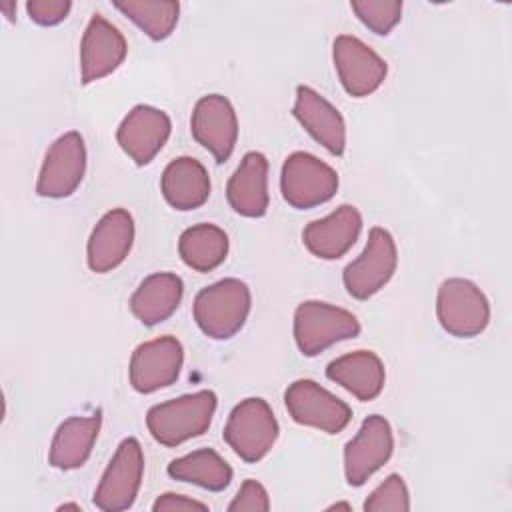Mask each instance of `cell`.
Returning <instances> with one entry per match:
<instances>
[{"mask_svg": "<svg viewBox=\"0 0 512 512\" xmlns=\"http://www.w3.org/2000/svg\"><path fill=\"white\" fill-rule=\"evenodd\" d=\"M350 8L366 28L380 36L390 34L402 18V2L398 0H354Z\"/></svg>", "mask_w": 512, "mask_h": 512, "instance_id": "28", "label": "cell"}, {"mask_svg": "<svg viewBox=\"0 0 512 512\" xmlns=\"http://www.w3.org/2000/svg\"><path fill=\"white\" fill-rule=\"evenodd\" d=\"M168 476L180 482L220 492L232 482L230 464L212 448H200L172 460L166 468Z\"/></svg>", "mask_w": 512, "mask_h": 512, "instance_id": "26", "label": "cell"}, {"mask_svg": "<svg viewBox=\"0 0 512 512\" xmlns=\"http://www.w3.org/2000/svg\"><path fill=\"white\" fill-rule=\"evenodd\" d=\"M440 326L454 338H474L490 322V304L484 292L466 278H448L436 296Z\"/></svg>", "mask_w": 512, "mask_h": 512, "instance_id": "5", "label": "cell"}, {"mask_svg": "<svg viewBox=\"0 0 512 512\" xmlns=\"http://www.w3.org/2000/svg\"><path fill=\"white\" fill-rule=\"evenodd\" d=\"M252 294L246 282L224 278L202 288L194 298V320L198 328L214 340H228L246 324Z\"/></svg>", "mask_w": 512, "mask_h": 512, "instance_id": "2", "label": "cell"}, {"mask_svg": "<svg viewBox=\"0 0 512 512\" xmlns=\"http://www.w3.org/2000/svg\"><path fill=\"white\" fill-rule=\"evenodd\" d=\"M284 404L296 424L326 434L342 432L352 420L350 406L310 378L294 380L284 392Z\"/></svg>", "mask_w": 512, "mask_h": 512, "instance_id": "8", "label": "cell"}, {"mask_svg": "<svg viewBox=\"0 0 512 512\" xmlns=\"http://www.w3.org/2000/svg\"><path fill=\"white\" fill-rule=\"evenodd\" d=\"M72 8L70 0H30L26 2V10L30 20L40 26H54L66 20Z\"/></svg>", "mask_w": 512, "mask_h": 512, "instance_id": "31", "label": "cell"}, {"mask_svg": "<svg viewBox=\"0 0 512 512\" xmlns=\"http://www.w3.org/2000/svg\"><path fill=\"white\" fill-rule=\"evenodd\" d=\"M182 294L184 284L178 274L154 272L146 276L130 296V310L144 326H156L176 312Z\"/></svg>", "mask_w": 512, "mask_h": 512, "instance_id": "23", "label": "cell"}, {"mask_svg": "<svg viewBox=\"0 0 512 512\" xmlns=\"http://www.w3.org/2000/svg\"><path fill=\"white\" fill-rule=\"evenodd\" d=\"M360 334L358 318L334 304L306 300L294 310V340L304 356H318L336 342Z\"/></svg>", "mask_w": 512, "mask_h": 512, "instance_id": "3", "label": "cell"}, {"mask_svg": "<svg viewBox=\"0 0 512 512\" xmlns=\"http://www.w3.org/2000/svg\"><path fill=\"white\" fill-rule=\"evenodd\" d=\"M160 190L172 208L188 212L200 208L208 200L210 176L200 160L192 156H180L164 168Z\"/></svg>", "mask_w": 512, "mask_h": 512, "instance_id": "22", "label": "cell"}, {"mask_svg": "<svg viewBox=\"0 0 512 512\" xmlns=\"http://www.w3.org/2000/svg\"><path fill=\"white\" fill-rule=\"evenodd\" d=\"M68 508H72V510H82L78 504H62V506H58V510H68Z\"/></svg>", "mask_w": 512, "mask_h": 512, "instance_id": "34", "label": "cell"}, {"mask_svg": "<svg viewBox=\"0 0 512 512\" xmlns=\"http://www.w3.org/2000/svg\"><path fill=\"white\" fill-rule=\"evenodd\" d=\"M362 216L356 206L342 204L324 218L312 220L302 230L304 246L322 260L342 258L358 240Z\"/></svg>", "mask_w": 512, "mask_h": 512, "instance_id": "18", "label": "cell"}, {"mask_svg": "<svg viewBox=\"0 0 512 512\" xmlns=\"http://www.w3.org/2000/svg\"><path fill=\"white\" fill-rule=\"evenodd\" d=\"M16 6V2H0V8L6 12L8 18H12V8Z\"/></svg>", "mask_w": 512, "mask_h": 512, "instance_id": "33", "label": "cell"}, {"mask_svg": "<svg viewBox=\"0 0 512 512\" xmlns=\"http://www.w3.org/2000/svg\"><path fill=\"white\" fill-rule=\"evenodd\" d=\"M192 138L206 148L218 164L226 162L238 140V118L230 100L222 94L202 96L190 118Z\"/></svg>", "mask_w": 512, "mask_h": 512, "instance_id": "14", "label": "cell"}, {"mask_svg": "<svg viewBox=\"0 0 512 512\" xmlns=\"http://www.w3.org/2000/svg\"><path fill=\"white\" fill-rule=\"evenodd\" d=\"M114 8L128 16L148 38L164 40L172 34L178 24L180 4L178 2H150V0H130L114 2Z\"/></svg>", "mask_w": 512, "mask_h": 512, "instance_id": "27", "label": "cell"}, {"mask_svg": "<svg viewBox=\"0 0 512 512\" xmlns=\"http://www.w3.org/2000/svg\"><path fill=\"white\" fill-rule=\"evenodd\" d=\"M278 422L264 398H246L236 404L224 426V442L244 462L262 460L278 438Z\"/></svg>", "mask_w": 512, "mask_h": 512, "instance_id": "4", "label": "cell"}, {"mask_svg": "<svg viewBox=\"0 0 512 512\" xmlns=\"http://www.w3.org/2000/svg\"><path fill=\"white\" fill-rule=\"evenodd\" d=\"M366 512H406L410 510V494L400 474H390L364 502Z\"/></svg>", "mask_w": 512, "mask_h": 512, "instance_id": "29", "label": "cell"}, {"mask_svg": "<svg viewBox=\"0 0 512 512\" xmlns=\"http://www.w3.org/2000/svg\"><path fill=\"white\" fill-rule=\"evenodd\" d=\"M128 44L122 32L102 14H92L80 42L82 84L96 82L112 74L126 58Z\"/></svg>", "mask_w": 512, "mask_h": 512, "instance_id": "16", "label": "cell"}, {"mask_svg": "<svg viewBox=\"0 0 512 512\" xmlns=\"http://www.w3.org/2000/svg\"><path fill=\"white\" fill-rule=\"evenodd\" d=\"M144 476V454L136 438H124L108 462L96 492L94 506L104 512L128 510L140 490Z\"/></svg>", "mask_w": 512, "mask_h": 512, "instance_id": "9", "label": "cell"}, {"mask_svg": "<svg viewBox=\"0 0 512 512\" xmlns=\"http://www.w3.org/2000/svg\"><path fill=\"white\" fill-rule=\"evenodd\" d=\"M154 512H188V510H208V504L188 498L184 494H174V492H166L160 494L154 504H152Z\"/></svg>", "mask_w": 512, "mask_h": 512, "instance_id": "32", "label": "cell"}, {"mask_svg": "<svg viewBox=\"0 0 512 512\" xmlns=\"http://www.w3.org/2000/svg\"><path fill=\"white\" fill-rule=\"evenodd\" d=\"M134 244V218L124 208H114L106 212L86 244L88 268L96 274H106L118 268Z\"/></svg>", "mask_w": 512, "mask_h": 512, "instance_id": "17", "label": "cell"}, {"mask_svg": "<svg viewBox=\"0 0 512 512\" xmlns=\"http://www.w3.org/2000/svg\"><path fill=\"white\" fill-rule=\"evenodd\" d=\"M228 236L216 224H194L180 234L178 254L182 262L196 272L218 268L228 256Z\"/></svg>", "mask_w": 512, "mask_h": 512, "instance_id": "25", "label": "cell"}, {"mask_svg": "<svg viewBox=\"0 0 512 512\" xmlns=\"http://www.w3.org/2000/svg\"><path fill=\"white\" fill-rule=\"evenodd\" d=\"M326 376L362 402L378 398L386 382L384 364L372 350H354L338 356L326 366Z\"/></svg>", "mask_w": 512, "mask_h": 512, "instance_id": "21", "label": "cell"}, {"mask_svg": "<svg viewBox=\"0 0 512 512\" xmlns=\"http://www.w3.org/2000/svg\"><path fill=\"white\" fill-rule=\"evenodd\" d=\"M172 132L170 116L154 106L138 104L120 122L116 140L134 164L146 166L164 148Z\"/></svg>", "mask_w": 512, "mask_h": 512, "instance_id": "15", "label": "cell"}, {"mask_svg": "<svg viewBox=\"0 0 512 512\" xmlns=\"http://www.w3.org/2000/svg\"><path fill=\"white\" fill-rule=\"evenodd\" d=\"M226 198L232 210L246 218H260L268 210V160L262 152H246L228 180Z\"/></svg>", "mask_w": 512, "mask_h": 512, "instance_id": "20", "label": "cell"}, {"mask_svg": "<svg viewBox=\"0 0 512 512\" xmlns=\"http://www.w3.org/2000/svg\"><path fill=\"white\" fill-rule=\"evenodd\" d=\"M330 508H346V510H350V504H344V502H340V504H332Z\"/></svg>", "mask_w": 512, "mask_h": 512, "instance_id": "35", "label": "cell"}, {"mask_svg": "<svg viewBox=\"0 0 512 512\" xmlns=\"http://www.w3.org/2000/svg\"><path fill=\"white\" fill-rule=\"evenodd\" d=\"M216 404L218 400L212 390H198L160 402L146 414L148 432L162 446H178L190 438L202 436L210 428Z\"/></svg>", "mask_w": 512, "mask_h": 512, "instance_id": "1", "label": "cell"}, {"mask_svg": "<svg viewBox=\"0 0 512 512\" xmlns=\"http://www.w3.org/2000/svg\"><path fill=\"white\" fill-rule=\"evenodd\" d=\"M184 350L178 338L160 336L136 346L130 358V384L140 394H152L174 384L180 376Z\"/></svg>", "mask_w": 512, "mask_h": 512, "instance_id": "12", "label": "cell"}, {"mask_svg": "<svg viewBox=\"0 0 512 512\" xmlns=\"http://www.w3.org/2000/svg\"><path fill=\"white\" fill-rule=\"evenodd\" d=\"M394 452V434L390 422L380 416H368L356 436L344 446V476L350 486H362L380 470Z\"/></svg>", "mask_w": 512, "mask_h": 512, "instance_id": "13", "label": "cell"}, {"mask_svg": "<svg viewBox=\"0 0 512 512\" xmlns=\"http://www.w3.org/2000/svg\"><path fill=\"white\" fill-rule=\"evenodd\" d=\"M292 114L302 124V128L330 154H344L346 122L338 108L332 106L322 94L310 86H298Z\"/></svg>", "mask_w": 512, "mask_h": 512, "instance_id": "19", "label": "cell"}, {"mask_svg": "<svg viewBox=\"0 0 512 512\" xmlns=\"http://www.w3.org/2000/svg\"><path fill=\"white\" fill-rule=\"evenodd\" d=\"M396 264L398 250L392 234L386 228L374 226L362 254L344 268L342 282L346 292L356 300H368L390 282Z\"/></svg>", "mask_w": 512, "mask_h": 512, "instance_id": "7", "label": "cell"}, {"mask_svg": "<svg viewBox=\"0 0 512 512\" xmlns=\"http://www.w3.org/2000/svg\"><path fill=\"white\" fill-rule=\"evenodd\" d=\"M230 512H268L270 510V498L266 488L254 480L248 478L228 504Z\"/></svg>", "mask_w": 512, "mask_h": 512, "instance_id": "30", "label": "cell"}, {"mask_svg": "<svg viewBox=\"0 0 512 512\" xmlns=\"http://www.w3.org/2000/svg\"><path fill=\"white\" fill-rule=\"evenodd\" d=\"M280 190L292 208L310 210L334 198L338 174L314 154L292 152L282 164Z\"/></svg>", "mask_w": 512, "mask_h": 512, "instance_id": "6", "label": "cell"}, {"mask_svg": "<svg viewBox=\"0 0 512 512\" xmlns=\"http://www.w3.org/2000/svg\"><path fill=\"white\" fill-rule=\"evenodd\" d=\"M332 60L340 84L354 98H364L376 92L388 74L386 60L350 34L336 36L332 44Z\"/></svg>", "mask_w": 512, "mask_h": 512, "instance_id": "11", "label": "cell"}, {"mask_svg": "<svg viewBox=\"0 0 512 512\" xmlns=\"http://www.w3.org/2000/svg\"><path fill=\"white\" fill-rule=\"evenodd\" d=\"M86 172V146L80 132L58 136L46 150L36 192L42 198H68L76 192Z\"/></svg>", "mask_w": 512, "mask_h": 512, "instance_id": "10", "label": "cell"}, {"mask_svg": "<svg viewBox=\"0 0 512 512\" xmlns=\"http://www.w3.org/2000/svg\"><path fill=\"white\" fill-rule=\"evenodd\" d=\"M100 424V414L66 418L52 438L48 454L50 464L58 470L80 468L92 454L94 442L100 432Z\"/></svg>", "mask_w": 512, "mask_h": 512, "instance_id": "24", "label": "cell"}]
</instances>
